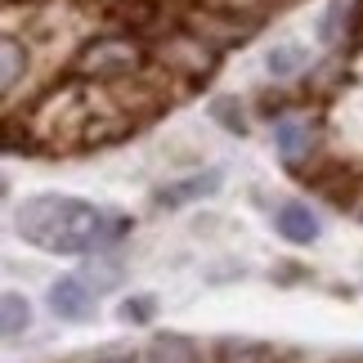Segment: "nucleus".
I'll return each mask as SVG.
<instances>
[{
    "label": "nucleus",
    "instance_id": "obj_1",
    "mask_svg": "<svg viewBox=\"0 0 363 363\" xmlns=\"http://www.w3.org/2000/svg\"><path fill=\"white\" fill-rule=\"evenodd\" d=\"M13 225L27 242L59 251V256H81V251H99L104 242H113L121 225L108 220L99 206L77 202V198H32L18 206Z\"/></svg>",
    "mask_w": 363,
    "mask_h": 363
},
{
    "label": "nucleus",
    "instance_id": "obj_2",
    "mask_svg": "<svg viewBox=\"0 0 363 363\" xmlns=\"http://www.w3.org/2000/svg\"><path fill=\"white\" fill-rule=\"evenodd\" d=\"M144 63V54L135 50V40L125 36H99L77 54V72L94 77V81H113V77H130Z\"/></svg>",
    "mask_w": 363,
    "mask_h": 363
},
{
    "label": "nucleus",
    "instance_id": "obj_3",
    "mask_svg": "<svg viewBox=\"0 0 363 363\" xmlns=\"http://www.w3.org/2000/svg\"><path fill=\"white\" fill-rule=\"evenodd\" d=\"M50 310L59 318H72V323H81V318L94 314V291L86 278H59V283L50 287Z\"/></svg>",
    "mask_w": 363,
    "mask_h": 363
},
{
    "label": "nucleus",
    "instance_id": "obj_4",
    "mask_svg": "<svg viewBox=\"0 0 363 363\" xmlns=\"http://www.w3.org/2000/svg\"><path fill=\"white\" fill-rule=\"evenodd\" d=\"M162 63L184 77H202V72H211L216 50L206 40H171V45H162Z\"/></svg>",
    "mask_w": 363,
    "mask_h": 363
},
{
    "label": "nucleus",
    "instance_id": "obj_5",
    "mask_svg": "<svg viewBox=\"0 0 363 363\" xmlns=\"http://www.w3.org/2000/svg\"><path fill=\"white\" fill-rule=\"evenodd\" d=\"M274 144H278V152H283L287 162H305V157H310V148H314V121H305V117L278 121Z\"/></svg>",
    "mask_w": 363,
    "mask_h": 363
},
{
    "label": "nucleus",
    "instance_id": "obj_6",
    "mask_svg": "<svg viewBox=\"0 0 363 363\" xmlns=\"http://www.w3.org/2000/svg\"><path fill=\"white\" fill-rule=\"evenodd\" d=\"M278 233H283L287 242H314L318 238V220L310 206H301V202H287V206H278Z\"/></svg>",
    "mask_w": 363,
    "mask_h": 363
},
{
    "label": "nucleus",
    "instance_id": "obj_7",
    "mask_svg": "<svg viewBox=\"0 0 363 363\" xmlns=\"http://www.w3.org/2000/svg\"><path fill=\"white\" fill-rule=\"evenodd\" d=\"M135 363H198V354H193V345H189V341H179V337H162V341H152Z\"/></svg>",
    "mask_w": 363,
    "mask_h": 363
},
{
    "label": "nucleus",
    "instance_id": "obj_8",
    "mask_svg": "<svg viewBox=\"0 0 363 363\" xmlns=\"http://www.w3.org/2000/svg\"><path fill=\"white\" fill-rule=\"evenodd\" d=\"M220 184V175L216 171H206V175H193V179H184V184H171L162 193V202L166 206H179V202H189V198H202V193H211Z\"/></svg>",
    "mask_w": 363,
    "mask_h": 363
},
{
    "label": "nucleus",
    "instance_id": "obj_9",
    "mask_svg": "<svg viewBox=\"0 0 363 363\" xmlns=\"http://www.w3.org/2000/svg\"><path fill=\"white\" fill-rule=\"evenodd\" d=\"M0 310H5V337H23L27 323H32V310H27V301L18 296V291H5V301H0Z\"/></svg>",
    "mask_w": 363,
    "mask_h": 363
},
{
    "label": "nucleus",
    "instance_id": "obj_10",
    "mask_svg": "<svg viewBox=\"0 0 363 363\" xmlns=\"http://www.w3.org/2000/svg\"><path fill=\"white\" fill-rule=\"evenodd\" d=\"M0 59H5V67H0V81H5V94L23 81V72H27V54H23V45L13 36H5V50H0Z\"/></svg>",
    "mask_w": 363,
    "mask_h": 363
},
{
    "label": "nucleus",
    "instance_id": "obj_11",
    "mask_svg": "<svg viewBox=\"0 0 363 363\" xmlns=\"http://www.w3.org/2000/svg\"><path fill=\"white\" fill-rule=\"evenodd\" d=\"M301 63H305V50L296 45V40H287V45H278V50L264 54V67H269L274 77H291Z\"/></svg>",
    "mask_w": 363,
    "mask_h": 363
},
{
    "label": "nucleus",
    "instance_id": "obj_12",
    "mask_svg": "<svg viewBox=\"0 0 363 363\" xmlns=\"http://www.w3.org/2000/svg\"><path fill=\"white\" fill-rule=\"evenodd\" d=\"M211 117H220V125H225V130H247L242 108L233 104V99H216V104H211Z\"/></svg>",
    "mask_w": 363,
    "mask_h": 363
},
{
    "label": "nucleus",
    "instance_id": "obj_13",
    "mask_svg": "<svg viewBox=\"0 0 363 363\" xmlns=\"http://www.w3.org/2000/svg\"><path fill=\"white\" fill-rule=\"evenodd\" d=\"M148 314H152V301L148 296H135V301L121 305V318H125V323H144Z\"/></svg>",
    "mask_w": 363,
    "mask_h": 363
},
{
    "label": "nucleus",
    "instance_id": "obj_14",
    "mask_svg": "<svg viewBox=\"0 0 363 363\" xmlns=\"http://www.w3.org/2000/svg\"><path fill=\"white\" fill-rule=\"evenodd\" d=\"M94 363H130L125 354H104V359H94Z\"/></svg>",
    "mask_w": 363,
    "mask_h": 363
}]
</instances>
